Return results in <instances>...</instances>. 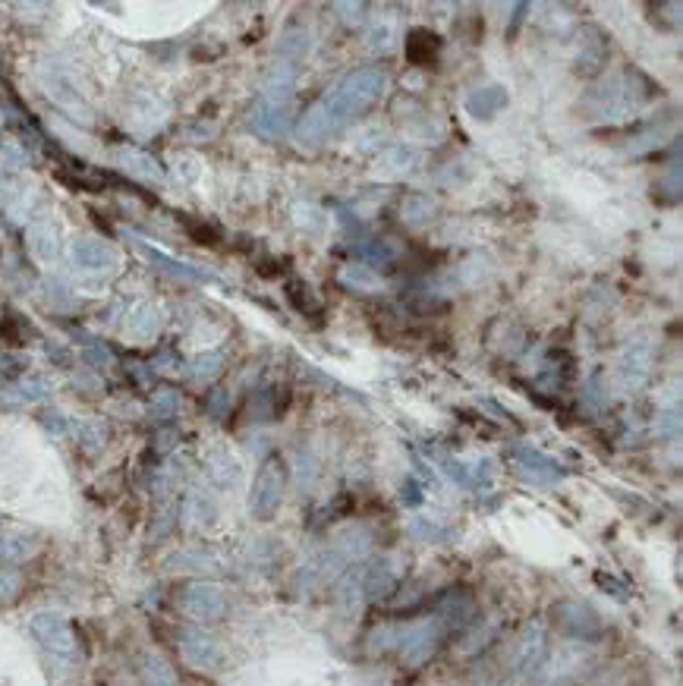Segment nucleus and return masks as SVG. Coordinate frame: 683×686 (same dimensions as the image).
I'll list each match as a JSON object with an SVG mask.
<instances>
[{
    "mask_svg": "<svg viewBox=\"0 0 683 686\" xmlns=\"http://www.w3.org/2000/svg\"><path fill=\"white\" fill-rule=\"evenodd\" d=\"M221 372V356H199V359H192V375L196 378H215Z\"/></svg>",
    "mask_w": 683,
    "mask_h": 686,
    "instance_id": "a878e982",
    "label": "nucleus"
},
{
    "mask_svg": "<svg viewBox=\"0 0 683 686\" xmlns=\"http://www.w3.org/2000/svg\"><path fill=\"white\" fill-rule=\"evenodd\" d=\"M208 473L215 476L221 485H233L240 479V460L230 454V450H224V447H215L208 454Z\"/></svg>",
    "mask_w": 683,
    "mask_h": 686,
    "instance_id": "a211bd4d",
    "label": "nucleus"
},
{
    "mask_svg": "<svg viewBox=\"0 0 683 686\" xmlns=\"http://www.w3.org/2000/svg\"><path fill=\"white\" fill-rule=\"evenodd\" d=\"M473 617H476V602L466 592H451L441 602V608H438V624L441 627H451V630L466 627Z\"/></svg>",
    "mask_w": 683,
    "mask_h": 686,
    "instance_id": "4468645a",
    "label": "nucleus"
},
{
    "mask_svg": "<svg viewBox=\"0 0 683 686\" xmlns=\"http://www.w3.org/2000/svg\"><path fill=\"white\" fill-rule=\"evenodd\" d=\"M658 428H661V435H665L668 441L680 435V413H677V406H668V410H661Z\"/></svg>",
    "mask_w": 683,
    "mask_h": 686,
    "instance_id": "bb28decb",
    "label": "nucleus"
},
{
    "mask_svg": "<svg viewBox=\"0 0 683 686\" xmlns=\"http://www.w3.org/2000/svg\"><path fill=\"white\" fill-rule=\"evenodd\" d=\"M32 246H35V252H38L45 262H48V259H57V249H60V246H57V233H54V230H48V227H45V230H38V233H35V240H32Z\"/></svg>",
    "mask_w": 683,
    "mask_h": 686,
    "instance_id": "b1692460",
    "label": "nucleus"
},
{
    "mask_svg": "<svg viewBox=\"0 0 683 686\" xmlns=\"http://www.w3.org/2000/svg\"><path fill=\"white\" fill-rule=\"evenodd\" d=\"M400 218L410 227H429L438 218V205H435V199L422 196V192H410L400 205Z\"/></svg>",
    "mask_w": 683,
    "mask_h": 686,
    "instance_id": "dca6fc26",
    "label": "nucleus"
},
{
    "mask_svg": "<svg viewBox=\"0 0 683 686\" xmlns=\"http://www.w3.org/2000/svg\"><path fill=\"white\" fill-rule=\"evenodd\" d=\"M397 583V576L388 564H375L369 573H362V592H366L369 598H384Z\"/></svg>",
    "mask_w": 683,
    "mask_h": 686,
    "instance_id": "6ab92c4d",
    "label": "nucleus"
},
{
    "mask_svg": "<svg viewBox=\"0 0 683 686\" xmlns=\"http://www.w3.org/2000/svg\"><path fill=\"white\" fill-rule=\"evenodd\" d=\"M123 167H130L136 177H142V180H161V170H158V164L152 161V158H145V155H126L123 158Z\"/></svg>",
    "mask_w": 683,
    "mask_h": 686,
    "instance_id": "5701e85b",
    "label": "nucleus"
},
{
    "mask_svg": "<svg viewBox=\"0 0 683 686\" xmlns=\"http://www.w3.org/2000/svg\"><path fill=\"white\" fill-rule=\"evenodd\" d=\"M123 328H126V334L136 337V340L152 337V334H158V328H161V312H158L152 303H139L130 315H126Z\"/></svg>",
    "mask_w": 683,
    "mask_h": 686,
    "instance_id": "f3484780",
    "label": "nucleus"
},
{
    "mask_svg": "<svg viewBox=\"0 0 683 686\" xmlns=\"http://www.w3.org/2000/svg\"><path fill=\"white\" fill-rule=\"evenodd\" d=\"M413 532L419 535V539H438L441 526H438V523H425V520H416V523H413Z\"/></svg>",
    "mask_w": 683,
    "mask_h": 686,
    "instance_id": "7c9ffc66",
    "label": "nucleus"
},
{
    "mask_svg": "<svg viewBox=\"0 0 683 686\" xmlns=\"http://www.w3.org/2000/svg\"><path fill=\"white\" fill-rule=\"evenodd\" d=\"M558 624L573 639H595L602 633V620L595 617L586 605H576V602L558 605Z\"/></svg>",
    "mask_w": 683,
    "mask_h": 686,
    "instance_id": "1a4fd4ad",
    "label": "nucleus"
},
{
    "mask_svg": "<svg viewBox=\"0 0 683 686\" xmlns=\"http://www.w3.org/2000/svg\"><path fill=\"white\" fill-rule=\"evenodd\" d=\"M344 281H347V287H356V290H375V287H381V277L372 268L359 265V262L344 268Z\"/></svg>",
    "mask_w": 683,
    "mask_h": 686,
    "instance_id": "412c9836",
    "label": "nucleus"
},
{
    "mask_svg": "<svg viewBox=\"0 0 683 686\" xmlns=\"http://www.w3.org/2000/svg\"><path fill=\"white\" fill-rule=\"evenodd\" d=\"M142 677H145L148 686H177L174 668H170V664L164 658H158V655H148L142 661Z\"/></svg>",
    "mask_w": 683,
    "mask_h": 686,
    "instance_id": "aec40b11",
    "label": "nucleus"
},
{
    "mask_svg": "<svg viewBox=\"0 0 683 686\" xmlns=\"http://www.w3.org/2000/svg\"><path fill=\"white\" fill-rule=\"evenodd\" d=\"M284 488H287V469L284 463L271 457L262 463L259 476H255L252 482V491H249V510L255 520H271L277 507H281L284 501Z\"/></svg>",
    "mask_w": 683,
    "mask_h": 686,
    "instance_id": "7ed1b4c3",
    "label": "nucleus"
},
{
    "mask_svg": "<svg viewBox=\"0 0 683 686\" xmlns=\"http://www.w3.org/2000/svg\"><path fill=\"white\" fill-rule=\"evenodd\" d=\"M384 89H388V73L378 70V67H362V70L350 73L331 92V98L315 104L312 111L303 117L300 139L309 145L325 142L328 136H334L340 130V126H347V123L359 120L362 114H369L378 104V98L384 95Z\"/></svg>",
    "mask_w": 683,
    "mask_h": 686,
    "instance_id": "f257e3e1",
    "label": "nucleus"
},
{
    "mask_svg": "<svg viewBox=\"0 0 683 686\" xmlns=\"http://www.w3.org/2000/svg\"><path fill=\"white\" fill-rule=\"evenodd\" d=\"M507 107L504 85H479L466 95V114L473 120H492Z\"/></svg>",
    "mask_w": 683,
    "mask_h": 686,
    "instance_id": "9b49d317",
    "label": "nucleus"
},
{
    "mask_svg": "<svg viewBox=\"0 0 683 686\" xmlns=\"http://www.w3.org/2000/svg\"><path fill=\"white\" fill-rule=\"evenodd\" d=\"M32 633L41 642V649H45L54 661H60V664L73 661L76 642H73L70 624L63 617H57V614H38L32 620Z\"/></svg>",
    "mask_w": 683,
    "mask_h": 686,
    "instance_id": "20e7f679",
    "label": "nucleus"
},
{
    "mask_svg": "<svg viewBox=\"0 0 683 686\" xmlns=\"http://www.w3.org/2000/svg\"><path fill=\"white\" fill-rule=\"evenodd\" d=\"M362 576H350V580L340 586V605H344L347 611H353V608H359V602H362Z\"/></svg>",
    "mask_w": 683,
    "mask_h": 686,
    "instance_id": "393cba45",
    "label": "nucleus"
},
{
    "mask_svg": "<svg viewBox=\"0 0 683 686\" xmlns=\"http://www.w3.org/2000/svg\"><path fill=\"white\" fill-rule=\"evenodd\" d=\"M545 658H548V630L536 620V624H529L523 630L514 649V674L520 680H532L545 668Z\"/></svg>",
    "mask_w": 683,
    "mask_h": 686,
    "instance_id": "39448f33",
    "label": "nucleus"
},
{
    "mask_svg": "<svg viewBox=\"0 0 683 686\" xmlns=\"http://www.w3.org/2000/svg\"><path fill=\"white\" fill-rule=\"evenodd\" d=\"M441 54V38L429 29H413L407 35V57L410 63H419V67H429Z\"/></svg>",
    "mask_w": 683,
    "mask_h": 686,
    "instance_id": "2eb2a0df",
    "label": "nucleus"
},
{
    "mask_svg": "<svg viewBox=\"0 0 683 686\" xmlns=\"http://www.w3.org/2000/svg\"><path fill=\"white\" fill-rule=\"evenodd\" d=\"M514 463L520 469V476L529 479V482H536V485H554V482H561L567 476L558 460L542 454V450H536V447H529V444L514 447Z\"/></svg>",
    "mask_w": 683,
    "mask_h": 686,
    "instance_id": "0eeeda50",
    "label": "nucleus"
},
{
    "mask_svg": "<svg viewBox=\"0 0 683 686\" xmlns=\"http://www.w3.org/2000/svg\"><path fill=\"white\" fill-rule=\"evenodd\" d=\"M441 633L444 627L435 620H419V624H407V627H394V630H381L375 636V649H388L394 646L397 655L403 658V664H410V668H419V664L429 661L438 646H441Z\"/></svg>",
    "mask_w": 683,
    "mask_h": 686,
    "instance_id": "f03ea898",
    "label": "nucleus"
},
{
    "mask_svg": "<svg viewBox=\"0 0 683 686\" xmlns=\"http://www.w3.org/2000/svg\"><path fill=\"white\" fill-rule=\"evenodd\" d=\"M180 608L196 620H218L227 611L224 592L211 583H192L180 592Z\"/></svg>",
    "mask_w": 683,
    "mask_h": 686,
    "instance_id": "6e6552de",
    "label": "nucleus"
},
{
    "mask_svg": "<svg viewBox=\"0 0 683 686\" xmlns=\"http://www.w3.org/2000/svg\"><path fill=\"white\" fill-rule=\"evenodd\" d=\"M652 372V343L649 340H630L617 356V381L624 391H639L649 381Z\"/></svg>",
    "mask_w": 683,
    "mask_h": 686,
    "instance_id": "423d86ee",
    "label": "nucleus"
},
{
    "mask_svg": "<svg viewBox=\"0 0 683 686\" xmlns=\"http://www.w3.org/2000/svg\"><path fill=\"white\" fill-rule=\"evenodd\" d=\"M369 45H372V48H378V51H388V48L394 45V29H391V26H381V29H375V35L369 38Z\"/></svg>",
    "mask_w": 683,
    "mask_h": 686,
    "instance_id": "c756f323",
    "label": "nucleus"
},
{
    "mask_svg": "<svg viewBox=\"0 0 683 686\" xmlns=\"http://www.w3.org/2000/svg\"><path fill=\"white\" fill-rule=\"evenodd\" d=\"M416 164H419L416 148H410V145H397V148H388V152H384V155L378 158L375 174L384 177V180H400V177H407Z\"/></svg>",
    "mask_w": 683,
    "mask_h": 686,
    "instance_id": "ddd939ff",
    "label": "nucleus"
},
{
    "mask_svg": "<svg viewBox=\"0 0 683 686\" xmlns=\"http://www.w3.org/2000/svg\"><path fill=\"white\" fill-rule=\"evenodd\" d=\"M177 394H170V391H164V394H158L155 397V403H152V416L155 419H167V416H174V410H177Z\"/></svg>",
    "mask_w": 683,
    "mask_h": 686,
    "instance_id": "cd10ccee",
    "label": "nucleus"
},
{
    "mask_svg": "<svg viewBox=\"0 0 683 686\" xmlns=\"http://www.w3.org/2000/svg\"><path fill=\"white\" fill-rule=\"evenodd\" d=\"M180 652L189 664H196V668H218L221 664V646L208 633H199V630H189L180 636Z\"/></svg>",
    "mask_w": 683,
    "mask_h": 686,
    "instance_id": "9d476101",
    "label": "nucleus"
},
{
    "mask_svg": "<svg viewBox=\"0 0 683 686\" xmlns=\"http://www.w3.org/2000/svg\"><path fill=\"white\" fill-rule=\"evenodd\" d=\"M287 296L293 299V306H296V312H306V315H315L318 309H322V303H318V299L309 293V287L306 284H290L287 287Z\"/></svg>",
    "mask_w": 683,
    "mask_h": 686,
    "instance_id": "4be33fe9",
    "label": "nucleus"
},
{
    "mask_svg": "<svg viewBox=\"0 0 683 686\" xmlns=\"http://www.w3.org/2000/svg\"><path fill=\"white\" fill-rule=\"evenodd\" d=\"M337 13L344 16L350 26H359L362 16H366V4H337Z\"/></svg>",
    "mask_w": 683,
    "mask_h": 686,
    "instance_id": "c85d7f7f",
    "label": "nucleus"
},
{
    "mask_svg": "<svg viewBox=\"0 0 683 686\" xmlns=\"http://www.w3.org/2000/svg\"><path fill=\"white\" fill-rule=\"evenodd\" d=\"M73 265L82 271H101L114 265V249L95 237H82L73 243Z\"/></svg>",
    "mask_w": 683,
    "mask_h": 686,
    "instance_id": "f8f14e48",
    "label": "nucleus"
}]
</instances>
